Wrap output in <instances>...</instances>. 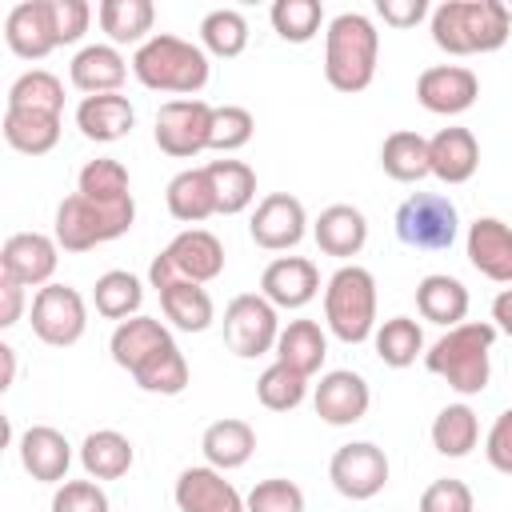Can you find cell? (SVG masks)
<instances>
[{
  "label": "cell",
  "instance_id": "6da1fadb",
  "mask_svg": "<svg viewBox=\"0 0 512 512\" xmlns=\"http://www.w3.org/2000/svg\"><path fill=\"white\" fill-rule=\"evenodd\" d=\"M112 360L144 388L156 396H180L188 388V360L172 332L156 316H132L116 324L112 340Z\"/></svg>",
  "mask_w": 512,
  "mask_h": 512
},
{
  "label": "cell",
  "instance_id": "7a4b0ae2",
  "mask_svg": "<svg viewBox=\"0 0 512 512\" xmlns=\"http://www.w3.org/2000/svg\"><path fill=\"white\" fill-rule=\"evenodd\" d=\"M432 44L448 56H476L504 48L512 32V8L500 0H444L428 16Z\"/></svg>",
  "mask_w": 512,
  "mask_h": 512
},
{
  "label": "cell",
  "instance_id": "3957f363",
  "mask_svg": "<svg viewBox=\"0 0 512 512\" xmlns=\"http://www.w3.org/2000/svg\"><path fill=\"white\" fill-rule=\"evenodd\" d=\"M492 344H496V324L484 320H464L448 328L428 352L424 364L432 376H440L452 392L460 396H480L492 380Z\"/></svg>",
  "mask_w": 512,
  "mask_h": 512
},
{
  "label": "cell",
  "instance_id": "277c9868",
  "mask_svg": "<svg viewBox=\"0 0 512 512\" xmlns=\"http://www.w3.org/2000/svg\"><path fill=\"white\" fill-rule=\"evenodd\" d=\"M380 32L364 12H340L324 32V80L336 92H364L376 76Z\"/></svg>",
  "mask_w": 512,
  "mask_h": 512
},
{
  "label": "cell",
  "instance_id": "5b68a950",
  "mask_svg": "<svg viewBox=\"0 0 512 512\" xmlns=\"http://www.w3.org/2000/svg\"><path fill=\"white\" fill-rule=\"evenodd\" d=\"M132 76L152 92H176L192 100L208 84V52L172 32H156L132 52Z\"/></svg>",
  "mask_w": 512,
  "mask_h": 512
},
{
  "label": "cell",
  "instance_id": "8992f818",
  "mask_svg": "<svg viewBox=\"0 0 512 512\" xmlns=\"http://www.w3.org/2000/svg\"><path fill=\"white\" fill-rule=\"evenodd\" d=\"M136 220V200L120 196V200H100V196H84L72 192L60 200L56 208V224L52 236L64 252H92L96 244L120 240Z\"/></svg>",
  "mask_w": 512,
  "mask_h": 512
},
{
  "label": "cell",
  "instance_id": "52a82bcc",
  "mask_svg": "<svg viewBox=\"0 0 512 512\" xmlns=\"http://www.w3.org/2000/svg\"><path fill=\"white\" fill-rule=\"evenodd\" d=\"M328 332L344 344H364L376 332V276L360 264H340L324 284Z\"/></svg>",
  "mask_w": 512,
  "mask_h": 512
},
{
  "label": "cell",
  "instance_id": "ba28073f",
  "mask_svg": "<svg viewBox=\"0 0 512 512\" xmlns=\"http://www.w3.org/2000/svg\"><path fill=\"white\" fill-rule=\"evenodd\" d=\"M224 272V244L208 232V228H184L180 236L168 240V248H160L148 264V284L160 292L176 280H192V284H208Z\"/></svg>",
  "mask_w": 512,
  "mask_h": 512
},
{
  "label": "cell",
  "instance_id": "9c48e42d",
  "mask_svg": "<svg viewBox=\"0 0 512 512\" xmlns=\"http://www.w3.org/2000/svg\"><path fill=\"white\" fill-rule=\"evenodd\" d=\"M456 232H460L456 204L440 192H412L396 208V236L416 252H444L456 244Z\"/></svg>",
  "mask_w": 512,
  "mask_h": 512
},
{
  "label": "cell",
  "instance_id": "30bf717a",
  "mask_svg": "<svg viewBox=\"0 0 512 512\" xmlns=\"http://www.w3.org/2000/svg\"><path fill=\"white\" fill-rule=\"evenodd\" d=\"M280 340V316L276 304L264 300L260 292H240L224 308V344L240 360H256L264 352H276Z\"/></svg>",
  "mask_w": 512,
  "mask_h": 512
},
{
  "label": "cell",
  "instance_id": "8fae6325",
  "mask_svg": "<svg viewBox=\"0 0 512 512\" xmlns=\"http://www.w3.org/2000/svg\"><path fill=\"white\" fill-rule=\"evenodd\" d=\"M88 328V304L72 284H44L32 296V332L48 348H72Z\"/></svg>",
  "mask_w": 512,
  "mask_h": 512
},
{
  "label": "cell",
  "instance_id": "7c38bea8",
  "mask_svg": "<svg viewBox=\"0 0 512 512\" xmlns=\"http://www.w3.org/2000/svg\"><path fill=\"white\" fill-rule=\"evenodd\" d=\"M212 104L192 96V100H168L156 112V144L160 152L176 156V160H192L208 148L212 136Z\"/></svg>",
  "mask_w": 512,
  "mask_h": 512
},
{
  "label": "cell",
  "instance_id": "4fadbf2b",
  "mask_svg": "<svg viewBox=\"0 0 512 512\" xmlns=\"http://www.w3.org/2000/svg\"><path fill=\"white\" fill-rule=\"evenodd\" d=\"M328 480L348 500H372L388 484V456L372 440L340 444L332 452V460H328Z\"/></svg>",
  "mask_w": 512,
  "mask_h": 512
},
{
  "label": "cell",
  "instance_id": "5bb4252c",
  "mask_svg": "<svg viewBox=\"0 0 512 512\" xmlns=\"http://www.w3.org/2000/svg\"><path fill=\"white\" fill-rule=\"evenodd\" d=\"M56 264H60V244L56 236H44V232H12L0 248V276L36 292L52 284Z\"/></svg>",
  "mask_w": 512,
  "mask_h": 512
},
{
  "label": "cell",
  "instance_id": "9a60e30c",
  "mask_svg": "<svg viewBox=\"0 0 512 512\" xmlns=\"http://www.w3.org/2000/svg\"><path fill=\"white\" fill-rule=\"evenodd\" d=\"M248 232H252L256 248H264V252H288V248H296L304 240L308 212H304V204L292 192H268L256 204Z\"/></svg>",
  "mask_w": 512,
  "mask_h": 512
},
{
  "label": "cell",
  "instance_id": "2e32d148",
  "mask_svg": "<svg viewBox=\"0 0 512 512\" xmlns=\"http://www.w3.org/2000/svg\"><path fill=\"white\" fill-rule=\"evenodd\" d=\"M368 404H372V392H368V380L352 368H332L320 376L316 392H312V408L324 424L332 428H348L356 420L368 416Z\"/></svg>",
  "mask_w": 512,
  "mask_h": 512
},
{
  "label": "cell",
  "instance_id": "e0dca14e",
  "mask_svg": "<svg viewBox=\"0 0 512 512\" xmlns=\"http://www.w3.org/2000/svg\"><path fill=\"white\" fill-rule=\"evenodd\" d=\"M476 96H480V80L464 64H432L416 80V100L432 116H460L476 104Z\"/></svg>",
  "mask_w": 512,
  "mask_h": 512
},
{
  "label": "cell",
  "instance_id": "ac0fdd59",
  "mask_svg": "<svg viewBox=\"0 0 512 512\" xmlns=\"http://www.w3.org/2000/svg\"><path fill=\"white\" fill-rule=\"evenodd\" d=\"M176 508L180 512H248L244 496L232 488V480H224V472H216L212 464H196L184 468L176 476Z\"/></svg>",
  "mask_w": 512,
  "mask_h": 512
},
{
  "label": "cell",
  "instance_id": "d6986e66",
  "mask_svg": "<svg viewBox=\"0 0 512 512\" xmlns=\"http://www.w3.org/2000/svg\"><path fill=\"white\" fill-rule=\"evenodd\" d=\"M320 292V268L308 256H276L260 272V296L272 300L276 308H304Z\"/></svg>",
  "mask_w": 512,
  "mask_h": 512
},
{
  "label": "cell",
  "instance_id": "ffe728a7",
  "mask_svg": "<svg viewBox=\"0 0 512 512\" xmlns=\"http://www.w3.org/2000/svg\"><path fill=\"white\" fill-rule=\"evenodd\" d=\"M4 44L20 60H44L52 48H60L48 0H20V4H12L8 16H4Z\"/></svg>",
  "mask_w": 512,
  "mask_h": 512
},
{
  "label": "cell",
  "instance_id": "44dd1931",
  "mask_svg": "<svg viewBox=\"0 0 512 512\" xmlns=\"http://www.w3.org/2000/svg\"><path fill=\"white\" fill-rule=\"evenodd\" d=\"M20 464L32 480L40 484H64L68 468H72V444L64 440V432H56L52 424H32L20 432L16 440Z\"/></svg>",
  "mask_w": 512,
  "mask_h": 512
},
{
  "label": "cell",
  "instance_id": "7402d4cb",
  "mask_svg": "<svg viewBox=\"0 0 512 512\" xmlns=\"http://www.w3.org/2000/svg\"><path fill=\"white\" fill-rule=\"evenodd\" d=\"M428 164L440 184H468L480 168V144L460 124L440 128L436 136H428Z\"/></svg>",
  "mask_w": 512,
  "mask_h": 512
},
{
  "label": "cell",
  "instance_id": "603a6c76",
  "mask_svg": "<svg viewBox=\"0 0 512 512\" xmlns=\"http://www.w3.org/2000/svg\"><path fill=\"white\" fill-rule=\"evenodd\" d=\"M468 260L480 276L496 284H512V228L496 216H480L468 224Z\"/></svg>",
  "mask_w": 512,
  "mask_h": 512
},
{
  "label": "cell",
  "instance_id": "cb8c5ba5",
  "mask_svg": "<svg viewBox=\"0 0 512 512\" xmlns=\"http://www.w3.org/2000/svg\"><path fill=\"white\" fill-rule=\"evenodd\" d=\"M68 76L72 84L84 92V96H104V92H120L124 76H128V60L120 56L116 44H88L72 56L68 64Z\"/></svg>",
  "mask_w": 512,
  "mask_h": 512
},
{
  "label": "cell",
  "instance_id": "d4e9b609",
  "mask_svg": "<svg viewBox=\"0 0 512 512\" xmlns=\"http://www.w3.org/2000/svg\"><path fill=\"white\" fill-rule=\"evenodd\" d=\"M312 236L320 244L324 256H336V260H348V256H360V248L368 244V220L360 208L352 204H328L316 224H312Z\"/></svg>",
  "mask_w": 512,
  "mask_h": 512
},
{
  "label": "cell",
  "instance_id": "484cf974",
  "mask_svg": "<svg viewBox=\"0 0 512 512\" xmlns=\"http://www.w3.org/2000/svg\"><path fill=\"white\" fill-rule=\"evenodd\" d=\"M136 124V108L128 104V96L120 92H104V96H84L76 104V128L96 140V144H112L120 136H128Z\"/></svg>",
  "mask_w": 512,
  "mask_h": 512
},
{
  "label": "cell",
  "instance_id": "4316f807",
  "mask_svg": "<svg viewBox=\"0 0 512 512\" xmlns=\"http://www.w3.org/2000/svg\"><path fill=\"white\" fill-rule=\"evenodd\" d=\"M200 452L204 460L216 468V472H232V468H244L256 452V432L248 420H236V416H224V420H212L200 436Z\"/></svg>",
  "mask_w": 512,
  "mask_h": 512
},
{
  "label": "cell",
  "instance_id": "83f0119b",
  "mask_svg": "<svg viewBox=\"0 0 512 512\" xmlns=\"http://www.w3.org/2000/svg\"><path fill=\"white\" fill-rule=\"evenodd\" d=\"M0 132L20 156H44L60 144V116L40 108H4Z\"/></svg>",
  "mask_w": 512,
  "mask_h": 512
},
{
  "label": "cell",
  "instance_id": "f1b7e54d",
  "mask_svg": "<svg viewBox=\"0 0 512 512\" xmlns=\"http://www.w3.org/2000/svg\"><path fill=\"white\" fill-rule=\"evenodd\" d=\"M416 312L428 324L456 328L468 316V288L456 276H448V272H432V276H424L416 284Z\"/></svg>",
  "mask_w": 512,
  "mask_h": 512
},
{
  "label": "cell",
  "instance_id": "f546056e",
  "mask_svg": "<svg viewBox=\"0 0 512 512\" xmlns=\"http://www.w3.org/2000/svg\"><path fill=\"white\" fill-rule=\"evenodd\" d=\"M324 356H328V336H324V328L316 324V320H288L284 328H280V340H276V360L280 364H288L292 372H300V376H316L320 372V364H324Z\"/></svg>",
  "mask_w": 512,
  "mask_h": 512
},
{
  "label": "cell",
  "instance_id": "4dcf8cb0",
  "mask_svg": "<svg viewBox=\"0 0 512 512\" xmlns=\"http://www.w3.org/2000/svg\"><path fill=\"white\" fill-rule=\"evenodd\" d=\"M132 460H136V448L116 428H96L80 444V464H84L88 480H120V476H128Z\"/></svg>",
  "mask_w": 512,
  "mask_h": 512
},
{
  "label": "cell",
  "instance_id": "1f68e13d",
  "mask_svg": "<svg viewBox=\"0 0 512 512\" xmlns=\"http://www.w3.org/2000/svg\"><path fill=\"white\" fill-rule=\"evenodd\" d=\"M168 212L172 220L180 224H204L208 216H220L216 212V192H212V180H208V168H184L168 180Z\"/></svg>",
  "mask_w": 512,
  "mask_h": 512
},
{
  "label": "cell",
  "instance_id": "d6a6232c",
  "mask_svg": "<svg viewBox=\"0 0 512 512\" xmlns=\"http://www.w3.org/2000/svg\"><path fill=\"white\" fill-rule=\"evenodd\" d=\"M96 20L100 28L108 32L112 44H144L152 40V24H156V8L152 0H100L96 8Z\"/></svg>",
  "mask_w": 512,
  "mask_h": 512
},
{
  "label": "cell",
  "instance_id": "836d02e7",
  "mask_svg": "<svg viewBox=\"0 0 512 512\" xmlns=\"http://www.w3.org/2000/svg\"><path fill=\"white\" fill-rule=\"evenodd\" d=\"M380 168L400 180V184H416L424 176H432V164H428V140L412 128H396L384 136L380 144Z\"/></svg>",
  "mask_w": 512,
  "mask_h": 512
},
{
  "label": "cell",
  "instance_id": "e575fe53",
  "mask_svg": "<svg viewBox=\"0 0 512 512\" xmlns=\"http://www.w3.org/2000/svg\"><path fill=\"white\" fill-rule=\"evenodd\" d=\"M160 308H164V316L180 332H204L216 320V308H212L208 288L204 284H192V280H176V284L160 288Z\"/></svg>",
  "mask_w": 512,
  "mask_h": 512
},
{
  "label": "cell",
  "instance_id": "d590c367",
  "mask_svg": "<svg viewBox=\"0 0 512 512\" xmlns=\"http://www.w3.org/2000/svg\"><path fill=\"white\" fill-rule=\"evenodd\" d=\"M204 168H208V180H212L216 212L220 216H236V212H244L256 200V172L244 160H228L224 156V160H212Z\"/></svg>",
  "mask_w": 512,
  "mask_h": 512
},
{
  "label": "cell",
  "instance_id": "8d00e7d4",
  "mask_svg": "<svg viewBox=\"0 0 512 512\" xmlns=\"http://www.w3.org/2000/svg\"><path fill=\"white\" fill-rule=\"evenodd\" d=\"M92 304H96V312H100L104 320L124 324V320L140 316V304H144V284H140L132 272L112 268V272H104V276L96 280V288H92Z\"/></svg>",
  "mask_w": 512,
  "mask_h": 512
},
{
  "label": "cell",
  "instance_id": "74e56055",
  "mask_svg": "<svg viewBox=\"0 0 512 512\" xmlns=\"http://www.w3.org/2000/svg\"><path fill=\"white\" fill-rule=\"evenodd\" d=\"M372 344H376L380 364L408 368V364H416V356H424V328L412 316H392V320L376 324Z\"/></svg>",
  "mask_w": 512,
  "mask_h": 512
},
{
  "label": "cell",
  "instance_id": "f35d334b",
  "mask_svg": "<svg viewBox=\"0 0 512 512\" xmlns=\"http://www.w3.org/2000/svg\"><path fill=\"white\" fill-rule=\"evenodd\" d=\"M476 444H480V420H476V412L468 404H448V408L436 412V420H432V448L440 456L460 460Z\"/></svg>",
  "mask_w": 512,
  "mask_h": 512
},
{
  "label": "cell",
  "instance_id": "ab89813d",
  "mask_svg": "<svg viewBox=\"0 0 512 512\" xmlns=\"http://www.w3.org/2000/svg\"><path fill=\"white\" fill-rule=\"evenodd\" d=\"M200 48L220 56V60H232L248 48V20L244 12L236 8H212L204 20H200Z\"/></svg>",
  "mask_w": 512,
  "mask_h": 512
},
{
  "label": "cell",
  "instance_id": "60d3db41",
  "mask_svg": "<svg viewBox=\"0 0 512 512\" xmlns=\"http://www.w3.org/2000/svg\"><path fill=\"white\" fill-rule=\"evenodd\" d=\"M304 396H308V376H300V372H292L288 364H268L264 372H260V380H256V400L268 408V412H292V408H300L304 404Z\"/></svg>",
  "mask_w": 512,
  "mask_h": 512
},
{
  "label": "cell",
  "instance_id": "b9f144b4",
  "mask_svg": "<svg viewBox=\"0 0 512 512\" xmlns=\"http://www.w3.org/2000/svg\"><path fill=\"white\" fill-rule=\"evenodd\" d=\"M4 108H40V112H56L60 116L64 112V84H60V76H52L44 68H32V72L12 80Z\"/></svg>",
  "mask_w": 512,
  "mask_h": 512
},
{
  "label": "cell",
  "instance_id": "7bdbcfd3",
  "mask_svg": "<svg viewBox=\"0 0 512 512\" xmlns=\"http://www.w3.org/2000/svg\"><path fill=\"white\" fill-rule=\"evenodd\" d=\"M268 16H272L276 36L288 40V44H308L324 24L320 0H276Z\"/></svg>",
  "mask_w": 512,
  "mask_h": 512
},
{
  "label": "cell",
  "instance_id": "ee69618b",
  "mask_svg": "<svg viewBox=\"0 0 512 512\" xmlns=\"http://www.w3.org/2000/svg\"><path fill=\"white\" fill-rule=\"evenodd\" d=\"M76 192H84V196H100V200H120V196H132L128 168H124L116 156H96V160H88V164L80 168Z\"/></svg>",
  "mask_w": 512,
  "mask_h": 512
},
{
  "label": "cell",
  "instance_id": "f6af8a7d",
  "mask_svg": "<svg viewBox=\"0 0 512 512\" xmlns=\"http://www.w3.org/2000/svg\"><path fill=\"white\" fill-rule=\"evenodd\" d=\"M252 132H256V120H252L248 108H240V104H220V108L212 112V136H208V148L228 156V152L244 148V144L252 140Z\"/></svg>",
  "mask_w": 512,
  "mask_h": 512
},
{
  "label": "cell",
  "instance_id": "bcb514c9",
  "mask_svg": "<svg viewBox=\"0 0 512 512\" xmlns=\"http://www.w3.org/2000/svg\"><path fill=\"white\" fill-rule=\"evenodd\" d=\"M244 504H248V512H304V492L296 480L268 476L244 496Z\"/></svg>",
  "mask_w": 512,
  "mask_h": 512
},
{
  "label": "cell",
  "instance_id": "7dc6e473",
  "mask_svg": "<svg viewBox=\"0 0 512 512\" xmlns=\"http://www.w3.org/2000/svg\"><path fill=\"white\" fill-rule=\"evenodd\" d=\"M416 512H476L472 488L456 476H440L420 492V508Z\"/></svg>",
  "mask_w": 512,
  "mask_h": 512
},
{
  "label": "cell",
  "instance_id": "c3c4849f",
  "mask_svg": "<svg viewBox=\"0 0 512 512\" xmlns=\"http://www.w3.org/2000/svg\"><path fill=\"white\" fill-rule=\"evenodd\" d=\"M52 512H112L100 480H64L52 492Z\"/></svg>",
  "mask_w": 512,
  "mask_h": 512
},
{
  "label": "cell",
  "instance_id": "681fc988",
  "mask_svg": "<svg viewBox=\"0 0 512 512\" xmlns=\"http://www.w3.org/2000/svg\"><path fill=\"white\" fill-rule=\"evenodd\" d=\"M52 8V28H56V44H76L88 32L92 8L84 0H48Z\"/></svg>",
  "mask_w": 512,
  "mask_h": 512
},
{
  "label": "cell",
  "instance_id": "f907efd6",
  "mask_svg": "<svg viewBox=\"0 0 512 512\" xmlns=\"http://www.w3.org/2000/svg\"><path fill=\"white\" fill-rule=\"evenodd\" d=\"M484 456H488V464H492L496 472L512 476V408H504V412L492 420V428H488V436H484Z\"/></svg>",
  "mask_w": 512,
  "mask_h": 512
},
{
  "label": "cell",
  "instance_id": "816d5d0a",
  "mask_svg": "<svg viewBox=\"0 0 512 512\" xmlns=\"http://www.w3.org/2000/svg\"><path fill=\"white\" fill-rule=\"evenodd\" d=\"M376 12L392 28H416L424 16H432L428 0H376Z\"/></svg>",
  "mask_w": 512,
  "mask_h": 512
},
{
  "label": "cell",
  "instance_id": "f5cc1de1",
  "mask_svg": "<svg viewBox=\"0 0 512 512\" xmlns=\"http://www.w3.org/2000/svg\"><path fill=\"white\" fill-rule=\"evenodd\" d=\"M20 316H24V284L0 276V328L20 324Z\"/></svg>",
  "mask_w": 512,
  "mask_h": 512
},
{
  "label": "cell",
  "instance_id": "db71d44e",
  "mask_svg": "<svg viewBox=\"0 0 512 512\" xmlns=\"http://www.w3.org/2000/svg\"><path fill=\"white\" fill-rule=\"evenodd\" d=\"M492 324H496V332L512 336V284L492 300Z\"/></svg>",
  "mask_w": 512,
  "mask_h": 512
},
{
  "label": "cell",
  "instance_id": "11a10c76",
  "mask_svg": "<svg viewBox=\"0 0 512 512\" xmlns=\"http://www.w3.org/2000/svg\"><path fill=\"white\" fill-rule=\"evenodd\" d=\"M0 360H4L0 392H8V388H12V380H16V348H12V344H0Z\"/></svg>",
  "mask_w": 512,
  "mask_h": 512
}]
</instances>
